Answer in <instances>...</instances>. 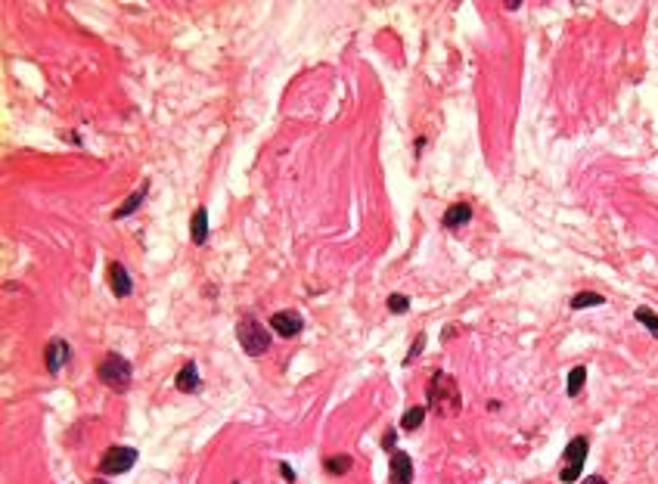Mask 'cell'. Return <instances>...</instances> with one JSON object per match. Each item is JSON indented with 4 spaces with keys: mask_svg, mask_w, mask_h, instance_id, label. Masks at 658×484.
<instances>
[{
    "mask_svg": "<svg viewBox=\"0 0 658 484\" xmlns=\"http://www.w3.org/2000/svg\"><path fill=\"white\" fill-rule=\"evenodd\" d=\"M425 397H429V407L435 410L438 416H457L462 407L460 385L453 382V375H447V373L432 375L429 388H425Z\"/></svg>",
    "mask_w": 658,
    "mask_h": 484,
    "instance_id": "1",
    "label": "cell"
},
{
    "mask_svg": "<svg viewBox=\"0 0 658 484\" xmlns=\"http://www.w3.org/2000/svg\"><path fill=\"white\" fill-rule=\"evenodd\" d=\"M97 375L103 385H109L112 392H128L131 388V364H128L121 354H109V357H103V364L97 366Z\"/></svg>",
    "mask_w": 658,
    "mask_h": 484,
    "instance_id": "2",
    "label": "cell"
},
{
    "mask_svg": "<svg viewBox=\"0 0 658 484\" xmlns=\"http://www.w3.org/2000/svg\"><path fill=\"white\" fill-rule=\"evenodd\" d=\"M236 338H240L242 351L249 354V357H261V354H267V348H270V332H267L255 317L240 320V326H236Z\"/></svg>",
    "mask_w": 658,
    "mask_h": 484,
    "instance_id": "3",
    "label": "cell"
},
{
    "mask_svg": "<svg viewBox=\"0 0 658 484\" xmlns=\"http://www.w3.org/2000/svg\"><path fill=\"white\" fill-rule=\"evenodd\" d=\"M587 453H590V441L584 438V435H577V438L568 441L566 453H562V462H566V466H562V472H559V478L566 481V484H575L577 478H581V469H584Z\"/></svg>",
    "mask_w": 658,
    "mask_h": 484,
    "instance_id": "4",
    "label": "cell"
},
{
    "mask_svg": "<svg viewBox=\"0 0 658 484\" xmlns=\"http://www.w3.org/2000/svg\"><path fill=\"white\" fill-rule=\"evenodd\" d=\"M134 462H137L134 447H112V450H106L103 459H100V472L103 475H125Z\"/></svg>",
    "mask_w": 658,
    "mask_h": 484,
    "instance_id": "5",
    "label": "cell"
},
{
    "mask_svg": "<svg viewBox=\"0 0 658 484\" xmlns=\"http://www.w3.org/2000/svg\"><path fill=\"white\" fill-rule=\"evenodd\" d=\"M270 329L283 338H292L305 329V320H301L299 310H277V314L270 317Z\"/></svg>",
    "mask_w": 658,
    "mask_h": 484,
    "instance_id": "6",
    "label": "cell"
},
{
    "mask_svg": "<svg viewBox=\"0 0 658 484\" xmlns=\"http://www.w3.org/2000/svg\"><path fill=\"white\" fill-rule=\"evenodd\" d=\"M69 357H71V348H69L66 338H50V345H47V351H44L47 373H50V375H56V373L62 370V366L69 364Z\"/></svg>",
    "mask_w": 658,
    "mask_h": 484,
    "instance_id": "7",
    "label": "cell"
},
{
    "mask_svg": "<svg viewBox=\"0 0 658 484\" xmlns=\"http://www.w3.org/2000/svg\"><path fill=\"white\" fill-rule=\"evenodd\" d=\"M388 478H392V484H410V481H413V459H410L404 450H392Z\"/></svg>",
    "mask_w": 658,
    "mask_h": 484,
    "instance_id": "8",
    "label": "cell"
},
{
    "mask_svg": "<svg viewBox=\"0 0 658 484\" xmlns=\"http://www.w3.org/2000/svg\"><path fill=\"white\" fill-rule=\"evenodd\" d=\"M109 286H112V292H115V298H128L131 295V273L125 270V264L121 261H109Z\"/></svg>",
    "mask_w": 658,
    "mask_h": 484,
    "instance_id": "9",
    "label": "cell"
},
{
    "mask_svg": "<svg viewBox=\"0 0 658 484\" xmlns=\"http://www.w3.org/2000/svg\"><path fill=\"white\" fill-rule=\"evenodd\" d=\"M174 385H177V388H180V392H184V394H196L199 388H202L199 370H196V364H193V360H186V364H184V370L177 373Z\"/></svg>",
    "mask_w": 658,
    "mask_h": 484,
    "instance_id": "10",
    "label": "cell"
},
{
    "mask_svg": "<svg viewBox=\"0 0 658 484\" xmlns=\"http://www.w3.org/2000/svg\"><path fill=\"white\" fill-rule=\"evenodd\" d=\"M146 190H149V184H146V180H143V184H140V190H134L131 196H128L125 202H121V205L112 212V218H115V221H125L128 214H134L137 208L143 205V199H146Z\"/></svg>",
    "mask_w": 658,
    "mask_h": 484,
    "instance_id": "11",
    "label": "cell"
},
{
    "mask_svg": "<svg viewBox=\"0 0 658 484\" xmlns=\"http://www.w3.org/2000/svg\"><path fill=\"white\" fill-rule=\"evenodd\" d=\"M472 221V205H466V202H460V205H451L444 214V227L447 230H457L462 223Z\"/></svg>",
    "mask_w": 658,
    "mask_h": 484,
    "instance_id": "12",
    "label": "cell"
},
{
    "mask_svg": "<svg viewBox=\"0 0 658 484\" xmlns=\"http://www.w3.org/2000/svg\"><path fill=\"white\" fill-rule=\"evenodd\" d=\"M190 236H193V242H196V245H202V242L208 240V208H205V205H199L196 212H193Z\"/></svg>",
    "mask_w": 658,
    "mask_h": 484,
    "instance_id": "13",
    "label": "cell"
},
{
    "mask_svg": "<svg viewBox=\"0 0 658 484\" xmlns=\"http://www.w3.org/2000/svg\"><path fill=\"white\" fill-rule=\"evenodd\" d=\"M603 295H596V292H577L575 298H571V307L575 310H584V307H599L603 305Z\"/></svg>",
    "mask_w": 658,
    "mask_h": 484,
    "instance_id": "14",
    "label": "cell"
},
{
    "mask_svg": "<svg viewBox=\"0 0 658 484\" xmlns=\"http://www.w3.org/2000/svg\"><path fill=\"white\" fill-rule=\"evenodd\" d=\"M423 419H425V407H410L407 413L401 416V429H407V431H413L423 425Z\"/></svg>",
    "mask_w": 658,
    "mask_h": 484,
    "instance_id": "15",
    "label": "cell"
},
{
    "mask_svg": "<svg viewBox=\"0 0 658 484\" xmlns=\"http://www.w3.org/2000/svg\"><path fill=\"white\" fill-rule=\"evenodd\" d=\"M584 382H587V370H584V366H575V370L568 373V394H571V397L581 394Z\"/></svg>",
    "mask_w": 658,
    "mask_h": 484,
    "instance_id": "16",
    "label": "cell"
},
{
    "mask_svg": "<svg viewBox=\"0 0 658 484\" xmlns=\"http://www.w3.org/2000/svg\"><path fill=\"white\" fill-rule=\"evenodd\" d=\"M351 457H327V472L329 475H345V472H351Z\"/></svg>",
    "mask_w": 658,
    "mask_h": 484,
    "instance_id": "17",
    "label": "cell"
},
{
    "mask_svg": "<svg viewBox=\"0 0 658 484\" xmlns=\"http://www.w3.org/2000/svg\"><path fill=\"white\" fill-rule=\"evenodd\" d=\"M633 317H636V320H640L643 326H646V329L658 338V317L652 314V310H649V307H636V310H633Z\"/></svg>",
    "mask_w": 658,
    "mask_h": 484,
    "instance_id": "18",
    "label": "cell"
},
{
    "mask_svg": "<svg viewBox=\"0 0 658 484\" xmlns=\"http://www.w3.org/2000/svg\"><path fill=\"white\" fill-rule=\"evenodd\" d=\"M388 310H392V314H407L410 298H404V295H388Z\"/></svg>",
    "mask_w": 658,
    "mask_h": 484,
    "instance_id": "19",
    "label": "cell"
},
{
    "mask_svg": "<svg viewBox=\"0 0 658 484\" xmlns=\"http://www.w3.org/2000/svg\"><path fill=\"white\" fill-rule=\"evenodd\" d=\"M395 441H397V435H395L392 429H388L385 435H382V447H385V450H395Z\"/></svg>",
    "mask_w": 658,
    "mask_h": 484,
    "instance_id": "20",
    "label": "cell"
},
{
    "mask_svg": "<svg viewBox=\"0 0 658 484\" xmlns=\"http://www.w3.org/2000/svg\"><path fill=\"white\" fill-rule=\"evenodd\" d=\"M423 345H425V336H416V345H413V351L407 354V364H410V360H413V357H416L419 351H423Z\"/></svg>",
    "mask_w": 658,
    "mask_h": 484,
    "instance_id": "21",
    "label": "cell"
},
{
    "mask_svg": "<svg viewBox=\"0 0 658 484\" xmlns=\"http://www.w3.org/2000/svg\"><path fill=\"white\" fill-rule=\"evenodd\" d=\"M280 475H283L286 481H295V472H292V466H289V462H280Z\"/></svg>",
    "mask_w": 658,
    "mask_h": 484,
    "instance_id": "22",
    "label": "cell"
},
{
    "mask_svg": "<svg viewBox=\"0 0 658 484\" xmlns=\"http://www.w3.org/2000/svg\"><path fill=\"white\" fill-rule=\"evenodd\" d=\"M581 484H609V481H605V478H599V475H590V478H584Z\"/></svg>",
    "mask_w": 658,
    "mask_h": 484,
    "instance_id": "23",
    "label": "cell"
},
{
    "mask_svg": "<svg viewBox=\"0 0 658 484\" xmlns=\"http://www.w3.org/2000/svg\"><path fill=\"white\" fill-rule=\"evenodd\" d=\"M90 484H106V481H100V478H97V481H90Z\"/></svg>",
    "mask_w": 658,
    "mask_h": 484,
    "instance_id": "24",
    "label": "cell"
},
{
    "mask_svg": "<svg viewBox=\"0 0 658 484\" xmlns=\"http://www.w3.org/2000/svg\"><path fill=\"white\" fill-rule=\"evenodd\" d=\"M233 484H236V481H233Z\"/></svg>",
    "mask_w": 658,
    "mask_h": 484,
    "instance_id": "25",
    "label": "cell"
}]
</instances>
